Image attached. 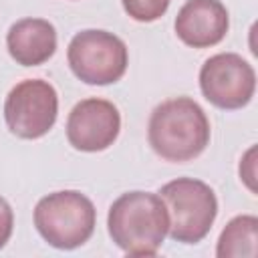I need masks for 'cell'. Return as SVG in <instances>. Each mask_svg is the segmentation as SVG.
I'll use <instances>...</instances> for the list:
<instances>
[{
    "label": "cell",
    "mask_w": 258,
    "mask_h": 258,
    "mask_svg": "<svg viewBox=\"0 0 258 258\" xmlns=\"http://www.w3.org/2000/svg\"><path fill=\"white\" fill-rule=\"evenodd\" d=\"M210 133L206 111L189 97H173L159 103L147 125L151 149L171 163L191 161L202 155L210 145Z\"/></svg>",
    "instance_id": "1"
},
{
    "label": "cell",
    "mask_w": 258,
    "mask_h": 258,
    "mask_svg": "<svg viewBox=\"0 0 258 258\" xmlns=\"http://www.w3.org/2000/svg\"><path fill=\"white\" fill-rule=\"evenodd\" d=\"M107 230L125 254L155 256L169 230L167 208L157 194L127 191L111 204Z\"/></svg>",
    "instance_id": "2"
},
{
    "label": "cell",
    "mask_w": 258,
    "mask_h": 258,
    "mask_svg": "<svg viewBox=\"0 0 258 258\" xmlns=\"http://www.w3.org/2000/svg\"><path fill=\"white\" fill-rule=\"evenodd\" d=\"M97 210L93 202L77 191L62 189L38 200L34 208V226L52 248L73 250L83 246L95 232Z\"/></svg>",
    "instance_id": "3"
},
{
    "label": "cell",
    "mask_w": 258,
    "mask_h": 258,
    "mask_svg": "<svg viewBox=\"0 0 258 258\" xmlns=\"http://www.w3.org/2000/svg\"><path fill=\"white\" fill-rule=\"evenodd\" d=\"M169 216V238L181 244L202 242L218 216V200L214 189L202 179L177 177L159 189Z\"/></svg>",
    "instance_id": "4"
},
{
    "label": "cell",
    "mask_w": 258,
    "mask_h": 258,
    "mask_svg": "<svg viewBox=\"0 0 258 258\" xmlns=\"http://www.w3.org/2000/svg\"><path fill=\"white\" fill-rule=\"evenodd\" d=\"M67 60L75 77L87 85H113L129 64L127 44L113 32L89 28L73 36Z\"/></svg>",
    "instance_id": "5"
},
{
    "label": "cell",
    "mask_w": 258,
    "mask_h": 258,
    "mask_svg": "<svg viewBox=\"0 0 258 258\" xmlns=\"http://www.w3.org/2000/svg\"><path fill=\"white\" fill-rule=\"evenodd\" d=\"M58 95L48 81L26 79L14 85L4 101V121L20 139H38L56 123Z\"/></svg>",
    "instance_id": "6"
},
{
    "label": "cell",
    "mask_w": 258,
    "mask_h": 258,
    "mask_svg": "<svg viewBox=\"0 0 258 258\" xmlns=\"http://www.w3.org/2000/svg\"><path fill=\"white\" fill-rule=\"evenodd\" d=\"M200 89L204 97L220 109H242L254 97L256 73L240 54L220 52L202 64Z\"/></svg>",
    "instance_id": "7"
},
{
    "label": "cell",
    "mask_w": 258,
    "mask_h": 258,
    "mask_svg": "<svg viewBox=\"0 0 258 258\" xmlns=\"http://www.w3.org/2000/svg\"><path fill=\"white\" fill-rule=\"evenodd\" d=\"M121 131L119 109L99 97H89L79 101L67 119V139L69 143L87 153H97L115 143Z\"/></svg>",
    "instance_id": "8"
},
{
    "label": "cell",
    "mask_w": 258,
    "mask_h": 258,
    "mask_svg": "<svg viewBox=\"0 0 258 258\" xmlns=\"http://www.w3.org/2000/svg\"><path fill=\"white\" fill-rule=\"evenodd\" d=\"M228 28L230 16L220 0H187L175 16V34L191 48L222 42Z\"/></svg>",
    "instance_id": "9"
},
{
    "label": "cell",
    "mask_w": 258,
    "mask_h": 258,
    "mask_svg": "<svg viewBox=\"0 0 258 258\" xmlns=\"http://www.w3.org/2000/svg\"><path fill=\"white\" fill-rule=\"evenodd\" d=\"M10 56L22 67H38L56 50V30L44 18L16 20L6 32Z\"/></svg>",
    "instance_id": "10"
},
{
    "label": "cell",
    "mask_w": 258,
    "mask_h": 258,
    "mask_svg": "<svg viewBox=\"0 0 258 258\" xmlns=\"http://www.w3.org/2000/svg\"><path fill=\"white\" fill-rule=\"evenodd\" d=\"M258 254V218L236 216L222 230L216 246L218 258H254Z\"/></svg>",
    "instance_id": "11"
},
{
    "label": "cell",
    "mask_w": 258,
    "mask_h": 258,
    "mask_svg": "<svg viewBox=\"0 0 258 258\" xmlns=\"http://www.w3.org/2000/svg\"><path fill=\"white\" fill-rule=\"evenodd\" d=\"M125 12L137 22H153L161 18L171 0H121Z\"/></svg>",
    "instance_id": "12"
},
{
    "label": "cell",
    "mask_w": 258,
    "mask_h": 258,
    "mask_svg": "<svg viewBox=\"0 0 258 258\" xmlns=\"http://www.w3.org/2000/svg\"><path fill=\"white\" fill-rule=\"evenodd\" d=\"M256 147L252 145L240 159V177L252 194H256Z\"/></svg>",
    "instance_id": "13"
},
{
    "label": "cell",
    "mask_w": 258,
    "mask_h": 258,
    "mask_svg": "<svg viewBox=\"0 0 258 258\" xmlns=\"http://www.w3.org/2000/svg\"><path fill=\"white\" fill-rule=\"evenodd\" d=\"M12 228H14V212H12L10 204L0 196V250L10 240Z\"/></svg>",
    "instance_id": "14"
}]
</instances>
